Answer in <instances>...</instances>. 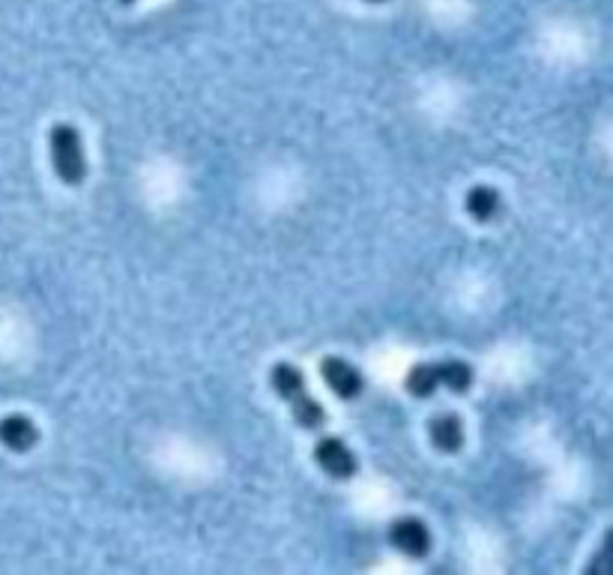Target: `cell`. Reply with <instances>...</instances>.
<instances>
[{
	"label": "cell",
	"mask_w": 613,
	"mask_h": 575,
	"mask_svg": "<svg viewBox=\"0 0 613 575\" xmlns=\"http://www.w3.org/2000/svg\"><path fill=\"white\" fill-rule=\"evenodd\" d=\"M48 150H52V166H55L57 180L66 187H78L88 178V156H84V142L72 123H55L48 133Z\"/></svg>",
	"instance_id": "6da1fadb"
},
{
	"label": "cell",
	"mask_w": 613,
	"mask_h": 575,
	"mask_svg": "<svg viewBox=\"0 0 613 575\" xmlns=\"http://www.w3.org/2000/svg\"><path fill=\"white\" fill-rule=\"evenodd\" d=\"M389 542H393L395 552H401L405 557H413V561H422L431 554V531L428 525L417 516H405V519H395L389 525Z\"/></svg>",
	"instance_id": "7a4b0ae2"
},
{
	"label": "cell",
	"mask_w": 613,
	"mask_h": 575,
	"mask_svg": "<svg viewBox=\"0 0 613 575\" xmlns=\"http://www.w3.org/2000/svg\"><path fill=\"white\" fill-rule=\"evenodd\" d=\"M315 462L332 480H351L360 471V462H356L351 447L341 441V438H329V435L315 443Z\"/></svg>",
	"instance_id": "3957f363"
},
{
	"label": "cell",
	"mask_w": 613,
	"mask_h": 575,
	"mask_svg": "<svg viewBox=\"0 0 613 575\" xmlns=\"http://www.w3.org/2000/svg\"><path fill=\"white\" fill-rule=\"evenodd\" d=\"M320 377L327 381V387L339 398H356L365 390V377L353 363L344 357H323L320 360Z\"/></svg>",
	"instance_id": "277c9868"
},
{
	"label": "cell",
	"mask_w": 613,
	"mask_h": 575,
	"mask_svg": "<svg viewBox=\"0 0 613 575\" xmlns=\"http://www.w3.org/2000/svg\"><path fill=\"white\" fill-rule=\"evenodd\" d=\"M428 438H431V447L440 450V453H458L461 447H464V422H461L458 414H452V410H440L431 417L428 422Z\"/></svg>",
	"instance_id": "5b68a950"
},
{
	"label": "cell",
	"mask_w": 613,
	"mask_h": 575,
	"mask_svg": "<svg viewBox=\"0 0 613 575\" xmlns=\"http://www.w3.org/2000/svg\"><path fill=\"white\" fill-rule=\"evenodd\" d=\"M39 441V429L31 417L24 414H7L0 417V443L12 453H27Z\"/></svg>",
	"instance_id": "8992f818"
},
{
	"label": "cell",
	"mask_w": 613,
	"mask_h": 575,
	"mask_svg": "<svg viewBox=\"0 0 613 575\" xmlns=\"http://www.w3.org/2000/svg\"><path fill=\"white\" fill-rule=\"evenodd\" d=\"M464 207H467V213H470L473 219L485 225V222L500 219V213H503V199H500V192H497L493 187L479 183V187H473L470 192H467Z\"/></svg>",
	"instance_id": "52a82bcc"
},
{
	"label": "cell",
	"mask_w": 613,
	"mask_h": 575,
	"mask_svg": "<svg viewBox=\"0 0 613 575\" xmlns=\"http://www.w3.org/2000/svg\"><path fill=\"white\" fill-rule=\"evenodd\" d=\"M270 384H273V390L279 396L285 398L287 405H291L294 398L306 396L308 393L306 375H303L294 363H275L273 369H270Z\"/></svg>",
	"instance_id": "ba28073f"
},
{
	"label": "cell",
	"mask_w": 613,
	"mask_h": 575,
	"mask_svg": "<svg viewBox=\"0 0 613 575\" xmlns=\"http://www.w3.org/2000/svg\"><path fill=\"white\" fill-rule=\"evenodd\" d=\"M405 387L410 396L431 398L440 390L438 363H417L405 377Z\"/></svg>",
	"instance_id": "9c48e42d"
},
{
	"label": "cell",
	"mask_w": 613,
	"mask_h": 575,
	"mask_svg": "<svg viewBox=\"0 0 613 575\" xmlns=\"http://www.w3.org/2000/svg\"><path fill=\"white\" fill-rule=\"evenodd\" d=\"M291 414H294L296 426H303L306 431H320L327 426V410H323V405L311 393L294 398L291 402Z\"/></svg>",
	"instance_id": "30bf717a"
},
{
	"label": "cell",
	"mask_w": 613,
	"mask_h": 575,
	"mask_svg": "<svg viewBox=\"0 0 613 575\" xmlns=\"http://www.w3.org/2000/svg\"><path fill=\"white\" fill-rule=\"evenodd\" d=\"M438 377H440V387H446L450 393H467L473 387V369L464 360H443L438 363Z\"/></svg>",
	"instance_id": "8fae6325"
},
{
	"label": "cell",
	"mask_w": 613,
	"mask_h": 575,
	"mask_svg": "<svg viewBox=\"0 0 613 575\" xmlns=\"http://www.w3.org/2000/svg\"><path fill=\"white\" fill-rule=\"evenodd\" d=\"M117 3H123V7H132V3H135V0H117Z\"/></svg>",
	"instance_id": "7c38bea8"
},
{
	"label": "cell",
	"mask_w": 613,
	"mask_h": 575,
	"mask_svg": "<svg viewBox=\"0 0 613 575\" xmlns=\"http://www.w3.org/2000/svg\"><path fill=\"white\" fill-rule=\"evenodd\" d=\"M368 3H386V0H368Z\"/></svg>",
	"instance_id": "4fadbf2b"
}]
</instances>
